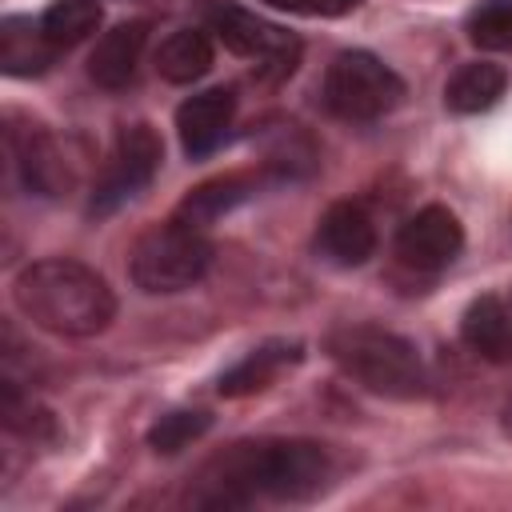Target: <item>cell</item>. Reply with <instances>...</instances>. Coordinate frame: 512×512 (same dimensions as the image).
<instances>
[{"label":"cell","mask_w":512,"mask_h":512,"mask_svg":"<svg viewBox=\"0 0 512 512\" xmlns=\"http://www.w3.org/2000/svg\"><path fill=\"white\" fill-rule=\"evenodd\" d=\"M332 480V456L316 440H244L220 452L192 496L204 508H236L256 496L312 500Z\"/></svg>","instance_id":"1"},{"label":"cell","mask_w":512,"mask_h":512,"mask_svg":"<svg viewBox=\"0 0 512 512\" xmlns=\"http://www.w3.org/2000/svg\"><path fill=\"white\" fill-rule=\"evenodd\" d=\"M16 308L44 332L56 336H96L116 316V296L108 280L68 256H48L28 264L12 280Z\"/></svg>","instance_id":"2"},{"label":"cell","mask_w":512,"mask_h":512,"mask_svg":"<svg viewBox=\"0 0 512 512\" xmlns=\"http://www.w3.org/2000/svg\"><path fill=\"white\" fill-rule=\"evenodd\" d=\"M328 356L368 392L388 400H416L428 388L424 360L412 340L376 324H344L324 340Z\"/></svg>","instance_id":"3"},{"label":"cell","mask_w":512,"mask_h":512,"mask_svg":"<svg viewBox=\"0 0 512 512\" xmlns=\"http://www.w3.org/2000/svg\"><path fill=\"white\" fill-rule=\"evenodd\" d=\"M212 264V244L200 228H188L180 220L148 228L132 256H128V276L140 292L148 296H168L192 288Z\"/></svg>","instance_id":"4"},{"label":"cell","mask_w":512,"mask_h":512,"mask_svg":"<svg viewBox=\"0 0 512 512\" xmlns=\"http://www.w3.org/2000/svg\"><path fill=\"white\" fill-rule=\"evenodd\" d=\"M404 100V80L372 52H340L324 72V104L340 120H380Z\"/></svg>","instance_id":"5"},{"label":"cell","mask_w":512,"mask_h":512,"mask_svg":"<svg viewBox=\"0 0 512 512\" xmlns=\"http://www.w3.org/2000/svg\"><path fill=\"white\" fill-rule=\"evenodd\" d=\"M160 160H164V144L156 136L152 124H124L112 152H108V164L92 188V216H108L116 212L124 200L140 196L152 176L160 172Z\"/></svg>","instance_id":"6"},{"label":"cell","mask_w":512,"mask_h":512,"mask_svg":"<svg viewBox=\"0 0 512 512\" xmlns=\"http://www.w3.org/2000/svg\"><path fill=\"white\" fill-rule=\"evenodd\" d=\"M208 20H212V32L224 40L228 52L248 56V60H264V72L268 76H288L296 68V60H300V40L292 32L260 20L248 8L212 4L208 8Z\"/></svg>","instance_id":"7"},{"label":"cell","mask_w":512,"mask_h":512,"mask_svg":"<svg viewBox=\"0 0 512 512\" xmlns=\"http://www.w3.org/2000/svg\"><path fill=\"white\" fill-rule=\"evenodd\" d=\"M460 248H464V228H460L456 212H448L444 204L420 208L396 232V256L408 268H420V272L448 268L460 256Z\"/></svg>","instance_id":"8"},{"label":"cell","mask_w":512,"mask_h":512,"mask_svg":"<svg viewBox=\"0 0 512 512\" xmlns=\"http://www.w3.org/2000/svg\"><path fill=\"white\" fill-rule=\"evenodd\" d=\"M8 148H12V160H16V172L24 180L28 192L36 196H60L68 184H72V172H68V160L56 144V136L44 128V124H8Z\"/></svg>","instance_id":"9"},{"label":"cell","mask_w":512,"mask_h":512,"mask_svg":"<svg viewBox=\"0 0 512 512\" xmlns=\"http://www.w3.org/2000/svg\"><path fill=\"white\" fill-rule=\"evenodd\" d=\"M316 252L328 260V264H340V268H360L372 260L376 252V224L372 216L352 204V200H336L320 224H316Z\"/></svg>","instance_id":"10"},{"label":"cell","mask_w":512,"mask_h":512,"mask_svg":"<svg viewBox=\"0 0 512 512\" xmlns=\"http://www.w3.org/2000/svg\"><path fill=\"white\" fill-rule=\"evenodd\" d=\"M232 116H236V96H232V88H208V92L188 96V100L176 108L180 148H184L192 160H204V156L216 152L220 140L228 136Z\"/></svg>","instance_id":"11"},{"label":"cell","mask_w":512,"mask_h":512,"mask_svg":"<svg viewBox=\"0 0 512 512\" xmlns=\"http://www.w3.org/2000/svg\"><path fill=\"white\" fill-rule=\"evenodd\" d=\"M144 40H148V24H144V20L116 24L112 32H104V36L96 40V48H92V56H88V76H92L100 88H124V84L136 76Z\"/></svg>","instance_id":"12"},{"label":"cell","mask_w":512,"mask_h":512,"mask_svg":"<svg viewBox=\"0 0 512 512\" xmlns=\"http://www.w3.org/2000/svg\"><path fill=\"white\" fill-rule=\"evenodd\" d=\"M300 356H304V348H300L296 340H264L260 348H252L244 360H236V364L220 376L216 392L228 396V400L252 396V392H260V388H268L284 368L300 364Z\"/></svg>","instance_id":"13"},{"label":"cell","mask_w":512,"mask_h":512,"mask_svg":"<svg viewBox=\"0 0 512 512\" xmlns=\"http://www.w3.org/2000/svg\"><path fill=\"white\" fill-rule=\"evenodd\" d=\"M252 192H256V176H244V172H228V176L204 180V184H196V188L176 204V216H172V220H180V224L204 232L208 224H216L220 216H228L236 204H244Z\"/></svg>","instance_id":"14"},{"label":"cell","mask_w":512,"mask_h":512,"mask_svg":"<svg viewBox=\"0 0 512 512\" xmlns=\"http://www.w3.org/2000/svg\"><path fill=\"white\" fill-rule=\"evenodd\" d=\"M460 336L464 344L476 352V356H488V360H504L512 352V312L500 296L484 292L476 296L468 308H464V320H460Z\"/></svg>","instance_id":"15"},{"label":"cell","mask_w":512,"mask_h":512,"mask_svg":"<svg viewBox=\"0 0 512 512\" xmlns=\"http://www.w3.org/2000/svg\"><path fill=\"white\" fill-rule=\"evenodd\" d=\"M56 44L44 36L40 20H24V16H8L0 24V68L8 76H36L52 64Z\"/></svg>","instance_id":"16"},{"label":"cell","mask_w":512,"mask_h":512,"mask_svg":"<svg viewBox=\"0 0 512 512\" xmlns=\"http://www.w3.org/2000/svg\"><path fill=\"white\" fill-rule=\"evenodd\" d=\"M504 68L492 64V60H472V64H460L448 84H444V104L460 116H472V112H484L492 108L500 96H504Z\"/></svg>","instance_id":"17"},{"label":"cell","mask_w":512,"mask_h":512,"mask_svg":"<svg viewBox=\"0 0 512 512\" xmlns=\"http://www.w3.org/2000/svg\"><path fill=\"white\" fill-rule=\"evenodd\" d=\"M156 72L168 84H192L200 76L212 72V40L196 28H180L172 32L160 48H156Z\"/></svg>","instance_id":"18"},{"label":"cell","mask_w":512,"mask_h":512,"mask_svg":"<svg viewBox=\"0 0 512 512\" xmlns=\"http://www.w3.org/2000/svg\"><path fill=\"white\" fill-rule=\"evenodd\" d=\"M100 20H104V12L96 0H56L44 8L40 28L56 48H72V44L88 40L100 28Z\"/></svg>","instance_id":"19"},{"label":"cell","mask_w":512,"mask_h":512,"mask_svg":"<svg viewBox=\"0 0 512 512\" xmlns=\"http://www.w3.org/2000/svg\"><path fill=\"white\" fill-rule=\"evenodd\" d=\"M208 424H212L208 412H200V408H176V412H164V416L148 428V444H152L156 452L172 456V452L188 448L192 440H200V436L208 432Z\"/></svg>","instance_id":"20"},{"label":"cell","mask_w":512,"mask_h":512,"mask_svg":"<svg viewBox=\"0 0 512 512\" xmlns=\"http://www.w3.org/2000/svg\"><path fill=\"white\" fill-rule=\"evenodd\" d=\"M468 40L476 48H512V0H484L468 12Z\"/></svg>","instance_id":"21"},{"label":"cell","mask_w":512,"mask_h":512,"mask_svg":"<svg viewBox=\"0 0 512 512\" xmlns=\"http://www.w3.org/2000/svg\"><path fill=\"white\" fill-rule=\"evenodd\" d=\"M4 424L12 428V432H20V436H32V440H40V436H52V412H44L40 404H32V400H20V392H16V384L8 380L4 384Z\"/></svg>","instance_id":"22"},{"label":"cell","mask_w":512,"mask_h":512,"mask_svg":"<svg viewBox=\"0 0 512 512\" xmlns=\"http://www.w3.org/2000/svg\"><path fill=\"white\" fill-rule=\"evenodd\" d=\"M280 12H296V16H344L352 8H360L364 0H264Z\"/></svg>","instance_id":"23"},{"label":"cell","mask_w":512,"mask_h":512,"mask_svg":"<svg viewBox=\"0 0 512 512\" xmlns=\"http://www.w3.org/2000/svg\"><path fill=\"white\" fill-rule=\"evenodd\" d=\"M504 412H508V424H512V400H508V408H504Z\"/></svg>","instance_id":"24"}]
</instances>
